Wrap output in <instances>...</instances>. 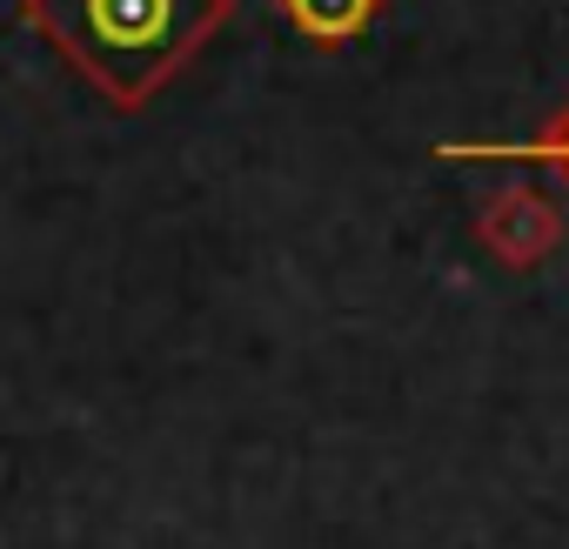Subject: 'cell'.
<instances>
[{
    "label": "cell",
    "instance_id": "cell-2",
    "mask_svg": "<svg viewBox=\"0 0 569 549\" xmlns=\"http://www.w3.org/2000/svg\"><path fill=\"white\" fill-rule=\"evenodd\" d=\"M436 154L442 161H522V168H556L569 181V108H562V121H549L529 141H442Z\"/></svg>",
    "mask_w": 569,
    "mask_h": 549
},
{
    "label": "cell",
    "instance_id": "cell-1",
    "mask_svg": "<svg viewBox=\"0 0 569 549\" xmlns=\"http://www.w3.org/2000/svg\"><path fill=\"white\" fill-rule=\"evenodd\" d=\"M234 0H21V21L114 108H141Z\"/></svg>",
    "mask_w": 569,
    "mask_h": 549
},
{
    "label": "cell",
    "instance_id": "cell-3",
    "mask_svg": "<svg viewBox=\"0 0 569 549\" xmlns=\"http://www.w3.org/2000/svg\"><path fill=\"white\" fill-rule=\"evenodd\" d=\"M376 8H382V0H281V14H289L296 34L316 41V48H342V41H356V34L376 21Z\"/></svg>",
    "mask_w": 569,
    "mask_h": 549
}]
</instances>
